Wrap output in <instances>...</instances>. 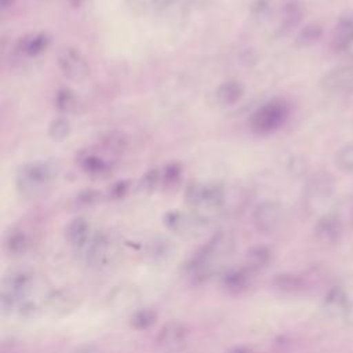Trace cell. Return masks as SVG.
Listing matches in <instances>:
<instances>
[{"label": "cell", "instance_id": "1", "mask_svg": "<svg viewBox=\"0 0 353 353\" xmlns=\"http://www.w3.org/2000/svg\"><path fill=\"white\" fill-rule=\"evenodd\" d=\"M55 175L57 170L51 163H26L17 172V188L21 194L33 197L43 193Z\"/></svg>", "mask_w": 353, "mask_h": 353}, {"label": "cell", "instance_id": "2", "mask_svg": "<svg viewBox=\"0 0 353 353\" xmlns=\"http://www.w3.org/2000/svg\"><path fill=\"white\" fill-rule=\"evenodd\" d=\"M83 251L87 265L97 269H103L113 265L120 255L117 241L106 233L92 234Z\"/></svg>", "mask_w": 353, "mask_h": 353}, {"label": "cell", "instance_id": "3", "mask_svg": "<svg viewBox=\"0 0 353 353\" xmlns=\"http://www.w3.org/2000/svg\"><path fill=\"white\" fill-rule=\"evenodd\" d=\"M288 117V108L280 99H273L254 112L250 125L254 132L265 135L279 130Z\"/></svg>", "mask_w": 353, "mask_h": 353}, {"label": "cell", "instance_id": "4", "mask_svg": "<svg viewBox=\"0 0 353 353\" xmlns=\"http://www.w3.org/2000/svg\"><path fill=\"white\" fill-rule=\"evenodd\" d=\"M219 261L208 243H205L186 261L183 266L185 274L193 283H203L214 274Z\"/></svg>", "mask_w": 353, "mask_h": 353}, {"label": "cell", "instance_id": "5", "mask_svg": "<svg viewBox=\"0 0 353 353\" xmlns=\"http://www.w3.org/2000/svg\"><path fill=\"white\" fill-rule=\"evenodd\" d=\"M57 62L63 73L70 80L81 81L90 74V66L83 54L73 47H62L57 54Z\"/></svg>", "mask_w": 353, "mask_h": 353}, {"label": "cell", "instance_id": "6", "mask_svg": "<svg viewBox=\"0 0 353 353\" xmlns=\"http://www.w3.org/2000/svg\"><path fill=\"white\" fill-rule=\"evenodd\" d=\"M321 88L334 95H346L353 92V66L339 65L330 69L320 80Z\"/></svg>", "mask_w": 353, "mask_h": 353}, {"label": "cell", "instance_id": "7", "mask_svg": "<svg viewBox=\"0 0 353 353\" xmlns=\"http://www.w3.org/2000/svg\"><path fill=\"white\" fill-rule=\"evenodd\" d=\"M283 221V207L279 201L265 200L255 205L252 211V223L254 226L263 232L269 233L276 230Z\"/></svg>", "mask_w": 353, "mask_h": 353}, {"label": "cell", "instance_id": "8", "mask_svg": "<svg viewBox=\"0 0 353 353\" xmlns=\"http://www.w3.org/2000/svg\"><path fill=\"white\" fill-rule=\"evenodd\" d=\"M139 290L132 284H120L114 287L109 296H108V305L112 310L119 313H132L138 307L139 302Z\"/></svg>", "mask_w": 353, "mask_h": 353}, {"label": "cell", "instance_id": "9", "mask_svg": "<svg viewBox=\"0 0 353 353\" xmlns=\"http://www.w3.org/2000/svg\"><path fill=\"white\" fill-rule=\"evenodd\" d=\"M314 237L324 245L336 244L343 233V221L338 214H324L314 225Z\"/></svg>", "mask_w": 353, "mask_h": 353}, {"label": "cell", "instance_id": "10", "mask_svg": "<svg viewBox=\"0 0 353 353\" xmlns=\"http://www.w3.org/2000/svg\"><path fill=\"white\" fill-rule=\"evenodd\" d=\"M255 273L243 263L241 266H236L226 270L221 277V285L228 294L237 295L250 288Z\"/></svg>", "mask_w": 353, "mask_h": 353}, {"label": "cell", "instance_id": "11", "mask_svg": "<svg viewBox=\"0 0 353 353\" xmlns=\"http://www.w3.org/2000/svg\"><path fill=\"white\" fill-rule=\"evenodd\" d=\"M44 306L54 316H63L70 313L79 306V295L69 288L55 290L47 295L44 301Z\"/></svg>", "mask_w": 353, "mask_h": 353}, {"label": "cell", "instance_id": "12", "mask_svg": "<svg viewBox=\"0 0 353 353\" xmlns=\"http://www.w3.org/2000/svg\"><path fill=\"white\" fill-rule=\"evenodd\" d=\"M189 335V328L186 324L178 320H172L161 325L156 335V342L159 346L165 349H174L182 345Z\"/></svg>", "mask_w": 353, "mask_h": 353}, {"label": "cell", "instance_id": "13", "mask_svg": "<svg viewBox=\"0 0 353 353\" xmlns=\"http://www.w3.org/2000/svg\"><path fill=\"white\" fill-rule=\"evenodd\" d=\"M349 296L342 287H332L324 295L321 309L330 317H345L349 306H350Z\"/></svg>", "mask_w": 353, "mask_h": 353}, {"label": "cell", "instance_id": "14", "mask_svg": "<svg viewBox=\"0 0 353 353\" xmlns=\"http://www.w3.org/2000/svg\"><path fill=\"white\" fill-rule=\"evenodd\" d=\"M91 237V225L83 216L73 218L65 228V239L76 250H84Z\"/></svg>", "mask_w": 353, "mask_h": 353}, {"label": "cell", "instance_id": "15", "mask_svg": "<svg viewBox=\"0 0 353 353\" xmlns=\"http://www.w3.org/2000/svg\"><path fill=\"white\" fill-rule=\"evenodd\" d=\"M164 225L168 230L178 233V234H189L197 226L205 225L200 218L196 215H188L182 211H168L164 215Z\"/></svg>", "mask_w": 353, "mask_h": 353}, {"label": "cell", "instance_id": "16", "mask_svg": "<svg viewBox=\"0 0 353 353\" xmlns=\"http://www.w3.org/2000/svg\"><path fill=\"white\" fill-rule=\"evenodd\" d=\"M48 44L50 37L46 33H29L18 40L17 51L25 57H37L47 50Z\"/></svg>", "mask_w": 353, "mask_h": 353}, {"label": "cell", "instance_id": "17", "mask_svg": "<svg viewBox=\"0 0 353 353\" xmlns=\"http://www.w3.org/2000/svg\"><path fill=\"white\" fill-rule=\"evenodd\" d=\"M3 247L10 256H21L29 250L30 239L25 230L14 228L6 233Z\"/></svg>", "mask_w": 353, "mask_h": 353}, {"label": "cell", "instance_id": "18", "mask_svg": "<svg viewBox=\"0 0 353 353\" xmlns=\"http://www.w3.org/2000/svg\"><path fill=\"white\" fill-rule=\"evenodd\" d=\"M353 44V14L342 15L332 33V46L335 50H346Z\"/></svg>", "mask_w": 353, "mask_h": 353}, {"label": "cell", "instance_id": "19", "mask_svg": "<svg viewBox=\"0 0 353 353\" xmlns=\"http://www.w3.org/2000/svg\"><path fill=\"white\" fill-rule=\"evenodd\" d=\"M303 4L301 0H284L280 10V29L290 32L295 28L303 17Z\"/></svg>", "mask_w": 353, "mask_h": 353}, {"label": "cell", "instance_id": "20", "mask_svg": "<svg viewBox=\"0 0 353 353\" xmlns=\"http://www.w3.org/2000/svg\"><path fill=\"white\" fill-rule=\"evenodd\" d=\"M273 259V252L266 245H255L248 250L244 265L252 270L255 274L263 269H266Z\"/></svg>", "mask_w": 353, "mask_h": 353}, {"label": "cell", "instance_id": "21", "mask_svg": "<svg viewBox=\"0 0 353 353\" xmlns=\"http://www.w3.org/2000/svg\"><path fill=\"white\" fill-rule=\"evenodd\" d=\"M272 285L281 294H299L305 290V280L299 274L294 273H279L273 277Z\"/></svg>", "mask_w": 353, "mask_h": 353}, {"label": "cell", "instance_id": "22", "mask_svg": "<svg viewBox=\"0 0 353 353\" xmlns=\"http://www.w3.org/2000/svg\"><path fill=\"white\" fill-rule=\"evenodd\" d=\"M334 192V183L327 175L314 178L307 186V197L310 203L319 204L327 201Z\"/></svg>", "mask_w": 353, "mask_h": 353}, {"label": "cell", "instance_id": "23", "mask_svg": "<svg viewBox=\"0 0 353 353\" xmlns=\"http://www.w3.org/2000/svg\"><path fill=\"white\" fill-rule=\"evenodd\" d=\"M244 88L241 87V84L239 81L234 80H229L222 83L215 92V98L216 102L222 106H232L234 103H237L241 97H243Z\"/></svg>", "mask_w": 353, "mask_h": 353}, {"label": "cell", "instance_id": "24", "mask_svg": "<svg viewBox=\"0 0 353 353\" xmlns=\"http://www.w3.org/2000/svg\"><path fill=\"white\" fill-rule=\"evenodd\" d=\"M157 320V313L152 307H139L130 314V325L134 330H149Z\"/></svg>", "mask_w": 353, "mask_h": 353}, {"label": "cell", "instance_id": "25", "mask_svg": "<svg viewBox=\"0 0 353 353\" xmlns=\"http://www.w3.org/2000/svg\"><path fill=\"white\" fill-rule=\"evenodd\" d=\"M323 33V29L319 23H309L306 26H303L299 33L296 34V39H295V43L296 46L299 47H307V46H312L313 43H316L320 36Z\"/></svg>", "mask_w": 353, "mask_h": 353}, {"label": "cell", "instance_id": "26", "mask_svg": "<svg viewBox=\"0 0 353 353\" xmlns=\"http://www.w3.org/2000/svg\"><path fill=\"white\" fill-rule=\"evenodd\" d=\"M335 164L343 172H353V142L338 150L335 154Z\"/></svg>", "mask_w": 353, "mask_h": 353}, {"label": "cell", "instance_id": "27", "mask_svg": "<svg viewBox=\"0 0 353 353\" xmlns=\"http://www.w3.org/2000/svg\"><path fill=\"white\" fill-rule=\"evenodd\" d=\"M76 97L73 94V91H70L69 88H61L57 91L55 95V106L61 110V112H72L76 108Z\"/></svg>", "mask_w": 353, "mask_h": 353}, {"label": "cell", "instance_id": "28", "mask_svg": "<svg viewBox=\"0 0 353 353\" xmlns=\"http://www.w3.org/2000/svg\"><path fill=\"white\" fill-rule=\"evenodd\" d=\"M70 132V123L65 117H58L51 121L48 127V135L54 141L65 139Z\"/></svg>", "mask_w": 353, "mask_h": 353}, {"label": "cell", "instance_id": "29", "mask_svg": "<svg viewBox=\"0 0 353 353\" xmlns=\"http://www.w3.org/2000/svg\"><path fill=\"white\" fill-rule=\"evenodd\" d=\"M81 167L88 174L101 175L108 170V163L95 154H88L81 160Z\"/></svg>", "mask_w": 353, "mask_h": 353}, {"label": "cell", "instance_id": "30", "mask_svg": "<svg viewBox=\"0 0 353 353\" xmlns=\"http://www.w3.org/2000/svg\"><path fill=\"white\" fill-rule=\"evenodd\" d=\"M251 14L255 21L265 22L273 14V4L270 0H255L251 6Z\"/></svg>", "mask_w": 353, "mask_h": 353}, {"label": "cell", "instance_id": "31", "mask_svg": "<svg viewBox=\"0 0 353 353\" xmlns=\"http://www.w3.org/2000/svg\"><path fill=\"white\" fill-rule=\"evenodd\" d=\"M181 165L179 164H168L165 168H164V174L161 175V185L165 188V189H170V188H174L178 185L179 179H181Z\"/></svg>", "mask_w": 353, "mask_h": 353}, {"label": "cell", "instance_id": "32", "mask_svg": "<svg viewBox=\"0 0 353 353\" xmlns=\"http://www.w3.org/2000/svg\"><path fill=\"white\" fill-rule=\"evenodd\" d=\"M101 194L98 190L95 189H85V190H81L76 194L74 197V205L77 208H85V207H91L94 205L95 203H98Z\"/></svg>", "mask_w": 353, "mask_h": 353}, {"label": "cell", "instance_id": "33", "mask_svg": "<svg viewBox=\"0 0 353 353\" xmlns=\"http://www.w3.org/2000/svg\"><path fill=\"white\" fill-rule=\"evenodd\" d=\"M103 146L112 152H121L127 146V139L121 132H109L103 138Z\"/></svg>", "mask_w": 353, "mask_h": 353}, {"label": "cell", "instance_id": "34", "mask_svg": "<svg viewBox=\"0 0 353 353\" xmlns=\"http://www.w3.org/2000/svg\"><path fill=\"white\" fill-rule=\"evenodd\" d=\"M141 189L145 192L154 190L159 185H161V174L159 170H149L141 179Z\"/></svg>", "mask_w": 353, "mask_h": 353}, {"label": "cell", "instance_id": "35", "mask_svg": "<svg viewBox=\"0 0 353 353\" xmlns=\"http://www.w3.org/2000/svg\"><path fill=\"white\" fill-rule=\"evenodd\" d=\"M170 251H171V248H170L168 241L156 240V241H153V243L149 245L148 254H149L154 261H160V259H164V258L170 254Z\"/></svg>", "mask_w": 353, "mask_h": 353}, {"label": "cell", "instance_id": "36", "mask_svg": "<svg viewBox=\"0 0 353 353\" xmlns=\"http://www.w3.org/2000/svg\"><path fill=\"white\" fill-rule=\"evenodd\" d=\"M127 190H128V182H125V181H119V182L114 183V185L112 186V189L109 190V196H110L112 199H120V197H123V196L127 193Z\"/></svg>", "mask_w": 353, "mask_h": 353}, {"label": "cell", "instance_id": "37", "mask_svg": "<svg viewBox=\"0 0 353 353\" xmlns=\"http://www.w3.org/2000/svg\"><path fill=\"white\" fill-rule=\"evenodd\" d=\"M69 353H103L102 350H101V347L99 346H97V345H92V343H85V345H80V346H77L76 349H73L72 352H69Z\"/></svg>", "mask_w": 353, "mask_h": 353}, {"label": "cell", "instance_id": "38", "mask_svg": "<svg viewBox=\"0 0 353 353\" xmlns=\"http://www.w3.org/2000/svg\"><path fill=\"white\" fill-rule=\"evenodd\" d=\"M226 353H258L256 350H254L252 347L250 346H243V345H239V346H233L230 349L226 350Z\"/></svg>", "mask_w": 353, "mask_h": 353}, {"label": "cell", "instance_id": "39", "mask_svg": "<svg viewBox=\"0 0 353 353\" xmlns=\"http://www.w3.org/2000/svg\"><path fill=\"white\" fill-rule=\"evenodd\" d=\"M343 320H345L350 327H353V302L350 303V306H349V309H347V312H346Z\"/></svg>", "mask_w": 353, "mask_h": 353}, {"label": "cell", "instance_id": "40", "mask_svg": "<svg viewBox=\"0 0 353 353\" xmlns=\"http://www.w3.org/2000/svg\"><path fill=\"white\" fill-rule=\"evenodd\" d=\"M347 216H349V223H350V226H352V229H353V197H350V199H347Z\"/></svg>", "mask_w": 353, "mask_h": 353}, {"label": "cell", "instance_id": "41", "mask_svg": "<svg viewBox=\"0 0 353 353\" xmlns=\"http://www.w3.org/2000/svg\"><path fill=\"white\" fill-rule=\"evenodd\" d=\"M0 1H1V10L3 11H6L7 8L12 7V4H14V0H0Z\"/></svg>", "mask_w": 353, "mask_h": 353}, {"label": "cell", "instance_id": "42", "mask_svg": "<svg viewBox=\"0 0 353 353\" xmlns=\"http://www.w3.org/2000/svg\"><path fill=\"white\" fill-rule=\"evenodd\" d=\"M84 1H85V0H69V3H70L72 6H74V7H79V6H81Z\"/></svg>", "mask_w": 353, "mask_h": 353}, {"label": "cell", "instance_id": "43", "mask_svg": "<svg viewBox=\"0 0 353 353\" xmlns=\"http://www.w3.org/2000/svg\"><path fill=\"white\" fill-rule=\"evenodd\" d=\"M193 1H196V3H207L210 0H193Z\"/></svg>", "mask_w": 353, "mask_h": 353}, {"label": "cell", "instance_id": "44", "mask_svg": "<svg viewBox=\"0 0 353 353\" xmlns=\"http://www.w3.org/2000/svg\"><path fill=\"white\" fill-rule=\"evenodd\" d=\"M149 1H150V0H149Z\"/></svg>", "mask_w": 353, "mask_h": 353}]
</instances>
